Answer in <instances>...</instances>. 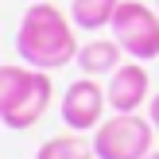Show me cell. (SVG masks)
I'll list each match as a JSON object with an SVG mask.
<instances>
[{"instance_id": "obj_1", "label": "cell", "mask_w": 159, "mask_h": 159, "mask_svg": "<svg viewBox=\"0 0 159 159\" xmlns=\"http://www.w3.org/2000/svg\"><path fill=\"white\" fill-rule=\"evenodd\" d=\"M16 51H20L23 66L35 70H62L66 62L78 58V39H74V20L66 12H58L47 0L23 12L20 31H16Z\"/></svg>"}, {"instance_id": "obj_2", "label": "cell", "mask_w": 159, "mask_h": 159, "mask_svg": "<svg viewBox=\"0 0 159 159\" xmlns=\"http://www.w3.org/2000/svg\"><path fill=\"white\" fill-rule=\"evenodd\" d=\"M155 144V124L140 113H113L93 132L97 159H144Z\"/></svg>"}, {"instance_id": "obj_3", "label": "cell", "mask_w": 159, "mask_h": 159, "mask_svg": "<svg viewBox=\"0 0 159 159\" xmlns=\"http://www.w3.org/2000/svg\"><path fill=\"white\" fill-rule=\"evenodd\" d=\"M113 39L136 62L159 58V12H152L144 0H120L113 16Z\"/></svg>"}, {"instance_id": "obj_4", "label": "cell", "mask_w": 159, "mask_h": 159, "mask_svg": "<svg viewBox=\"0 0 159 159\" xmlns=\"http://www.w3.org/2000/svg\"><path fill=\"white\" fill-rule=\"evenodd\" d=\"M105 105H109L105 85H97L89 74H85V78H78V82H70L66 93H62V120H66V128H74V132H89V128L101 124Z\"/></svg>"}, {"instance_id": "obj_5", "label": "cell", "mask_w": 159, "mask_h": 159, "mask_svg": "<svg viewBox=\"0 0 159 159\" xmlns=\"http://www.w3.org/2000/svg\"><path fill=\"white\" fill-rule=\"evenodd\" d=\"M105 93H109V109L113 113H136L148 101V70H144V62H120L113 70V78H109Z\"/></svg>"}, {"instance_id": "obj_6", "label": "cell", "mask_w": 159, "mask_h": 159, "mask_svg": "<svg viewBox=\"0 0 159 159\" xmlns=\"http://www.w3.org/2000/svg\"><path fill=\"white\" fill-rule=\"evenodd\" d=\"M47 109H51V78H47V70H35V74H31V85L23 89V97L16 101L0 120L12 132H23V128H31V124H39V116H43Z\"/></svg>"}, {"instance_id": "obj_7", "label": "cell", "mask_w": 159, "mask_h": 159, "mask_svg": "<svg viewBox=\"0 0 159 159\" xmlns=\"http://www.w3.org/2000/svg\"><path fill=\"white\" fill-rule=\"evenodd\" d=\"M120 54H124V47L116 43V39H89L85 47H78V70H85L89 78H97V74H113L116 66H120Z\"/></svg>"}, {"instance_id": "obj_8", "label": "cell", "mask_w": 159, "mask_h": 159, "mask_svg": "<svg viewBox=\"0 0 159 159\" xmlns=\"http://www.w3.org/2000/svg\"><path fill=\"white\" fill-rule=\"evenodd\" d=\"M116 8H120V0H74L70 4V20H74V27L101 31V27H113Z\"/></svg>"}, {"instance_id": "obj_9", "label": "cell", "mask_w": 159, "mask_h": 159, "mask_svg": "<svg viewBox=\"0 0 159 159\" xmlns=\"http://www.w3.org/2000/svg\"><path fill=\"white\" fill-rule=\"evenodd\" d=\"M35 159H97V152L82 136H51L47 144H39Z\"/></svg>"}, {"instance_id": "obj_10", "label": "cell", "mask_w": 159, "mask_h": 159, "mask_svg": "<svg viewBox=\"0 0 159 159\" xmlns=\"http://www.w3.org/2000/svg\"><path fill=\"white\" fill-rule=\"evenodd\" d=\"M31 74H35V66H27V70L23 66H0V116L23 97V89L31 85Z\"/></svg>"}, {"instance_id": "obj_11", "label": "cell", "mask_w": 159, "mask_h": 159, "mask_svg": "<svg viewBox=\"0 0 159 159\" xmlns=\"http://www.w3.org/2000/svg\"><path fill=\"white\" fill-rule=\"evenodd\" d=\"M148 120H152L155 128H159V93H155L152 101H148Z\"/></svg>"}, {"instance_id": "obj_12", "label": "cell", "mask_w": 159, "mask_h": 159, "mask_svg": "<svg viewBox=\"0 0 159 159\" xmlns=\"http://www.w3.org/2000/svg\"><path fill=\"white\" fill-rule=\"evenodd\" d=\"M144 159H159V152H148V155H144Z\"/></svg>"}, {"instance_id": "obj_13", "label": "cell", "mask_w": 159, "mask_h": 159, "mask_svg": "<svg viewBox=\"0 0 159 159\" xmlns=\"http://www.w3.org/2000/svg\"><path fill=\"white\" fill-rule=\"evenodd\" d=\"M155 8H159V0H155Z\"/></svg>"}]
</instances>
